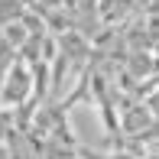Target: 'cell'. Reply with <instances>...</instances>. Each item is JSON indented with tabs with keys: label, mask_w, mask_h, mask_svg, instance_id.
Masks as SVG:
<instances>
[{
	"label": "cell",
	"mask_w": 159,
	"mask_h": 159,
	"mask_svg": "<svg viewBox=\"0 0 159 159\" xmlns=\"http://www.w3.org/2000/svg\"><path fill=\"white\" fill-rule=\"evenodd\" d=\"M149 159H153V156H149Z\"/></svg>",
	"instance_id": "obj_3"
},
{
	"label": "cell",
	"mask_w": 159,
	"mask_h": 159,
	"mask_svg": "<svg viewBox=\"0 0 159 159\" xmlns=\"http://www.w3.org/2000/svg\"><path fill=\"white\" fill-rule=\"evenodd\" d=\"M0 159H10V153H7V149H3V146H0Z\"/></svg>",
	"instance_id": "obj_2"
},
{
	"label": "cell",
	"mask_w": 159,
	"mask_h": 159,
	"mask_svg": "<svg viewBox=\"0 0 159 159\" xmlns=\"http://www.w3.org/2000/svg\"><path fill=\"white\" fill-rule=\"evenodd\" d=\"M33 94V78H30V65L26 62H13L10 75L3 78V104H23Z\"/></svg>",
	"instance_id": "obj_1"
}]
</instances>
